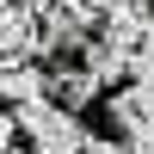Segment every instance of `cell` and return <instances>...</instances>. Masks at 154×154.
Segmentation results:
<instances>
[{"label": "cell", "mask_w": 154, "mask_h": 154, "mask_svg": "<svg viewBox=\"0 0 154 154\" xmlns=\"http://www.w3.org/2000/svg\"><path fill=\"white\" fill-rule=\"evenodd\" d=\"M130 74L136 80H154V25H148V37L130 49Z\"/></svg>", "instance_id": "5b68a950"}, {"label": "cell", "mask_w": 154, "mask_h": 154, "mask_svg": "<svg viewBox=\"0 0 154 154\" xmlns=\"http://www.w3.org/2000/svg\"><path fill=\"white\" fill-rule=\"evenodd\" d=\"M43 93H56V105H68V111H74V105H86V99L99 93V80L86 74V62H80V68H49Z\"/></svg>", "instance_id": "3957f363"}, {"label": "cell", "mask_w": 154, "mask_h": 154, "mask_svg": "<svg viewBox=\"0 0 154 154\" xmlns=\"http://www.w3.org/2000/svg\"><path fill=\"white\" fill-rule=\"evenodd\" d=\"M31 49V6L25 0H0V56Z\"/></svg>", "instance_id": "277c9868"}, {"label": "cell", "mask_w": 154, "mask_h": 154, "mask_svg": "<svg viewBox=\"0 0 154 154\" xmlns=\"http://www.w3.org/2000/svg\"><path fill=\"white\" fill-rule=\"evenodd\" d=\"M12 123L31 136V154H80V148H86V123L74 117L68 105H56L49 93L25 99V105L12 111Z\"/></svg>", "instance_id": "6da1fadb"}, {"label": "cell", "mask_w": 154, "mask_h": 154, "mask_svg": "<svg viewBox=\"0 0 154 154\" xmlns=\"http://www.w3.org/2000/svg\"><path fill=\"white\" fill-rule=\"evenodd\" d=\"M25 6H31V12H37V6H49V0H25Z\"/></svg>", "instance_id": "ba28073f"}, {"label": "cell", "mask_w": 154, "mask_h": 154, "mask_svg": "<svg viewBox=\"0 0 154 154\" xmlns=\"http://www.w3.org/2000/svg\"><path fill=\"white\" fill-rule=\"evenodd\" d=\"M86 6H93V12H111V6H123V0H86Z\"/></svg>", "instance_id": "52a82bcc"}, {"label": "cell", "mask_w": 154, "mask_h": 154, "mask_svg": "<svg viewBox=\"0 0 154 154\" xmlns=\"http://www.w3.org/2000/svg\"><path fill=\"white\" fill-rule=\"evenodd\" d=\"M111 123H117L130 142L154 136V80H136V86H123V93L111 99Z\"/></svg>", "instance_id": "7a4b0ae2"}, {"label": "cell", "mask_w": 154, "mask_h": 154, "mask_svg": "<svg viewBox=\"0 0 154 154\" xmlns=\"http://www.w3.org/2000/svg\"><path fill=\"white\" fill-rule=\"evenodd\" d=\"M0 154H12V148H0Z\"/></svg>", "instance_id": "9c48e42d"}, {"label": "cell", "mask_w": 154, "mask_h": 154, "mask_svg": "<svg viewBox=\"0 0 154 154\" xmlns=\"http://www.w3.org/2000/svg\"><path fill=\"white\" fill-rule=\"evenodd\" d=\"M80 154H123V148H117V142H93V136H86V148H80Z\"/></svg>", "instance_id": "8992f818"}]
</instances>
